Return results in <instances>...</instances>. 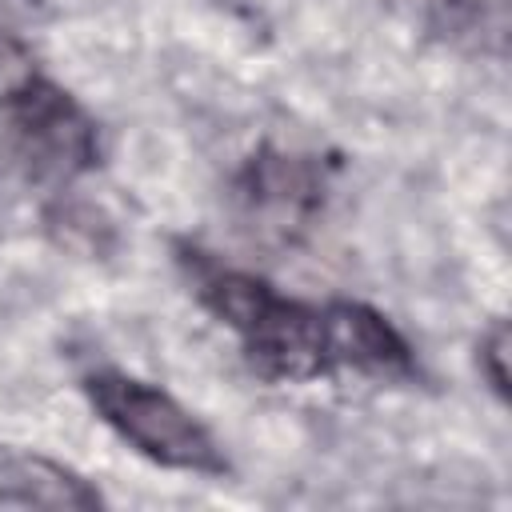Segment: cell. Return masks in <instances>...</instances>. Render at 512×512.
Segmentation results:
<instances>
[{
    "label": "cell",
    "mask_w": 512,
    "mask_h": 512,
    "mask_svg": "<svg viewBox=\"0 0 512 512\" xmlns=\"http://www.w3.org/2000/svg\"><path fill=\"white\" fill-rule=\"evenodd\" d=\"M60 236L68 240V244H80V236H84V248L88 252H100L104 244H100V236L108 232V224L100 220V212L96 208H88V204H76V208H68L64 216H60Z\"/></svg>",
    "instance_id": "8"
},
{
    "label": "cell",
    "mask_w": 512,
    "mask_h": 512,
    "mask_svg": "<svg viewBox=\"0 0 512 512\" xmlns=\"http://www.w3.org/2000/svg\"><path fill=\"white\" fill-rule=\"evenodd\" d=\"M320 332H324V356L328 364H344L372 376H400L412 368L408 344L400 332L372 308L340 300L320 308Z\"/></svg>",
    "instance_id": "5"
},
{
    "label": "cell",
    "mask_w": 512,
    "mask_h": 512,
    "mask_svg": "<svg viewBox=\"0 0 512 512\" xmlns=\"http://www.w3.org/2000/svg\"><path fill=\"white\" fill-rule=\"evenodd\" d=\"M0 500L20 508H96L100 492L64 464L44 456H12L0 464Z\"/></svg>",
    "instance_id": "6"
},
{
    "label": "cell",
    "mask_w": 512,
    "mask_h": 512,
    "mask_svg": "<svg viewBox=\"0 0 512 512\" xmlns=\"http://www.w3.org/2000/svg\"><path fill=\"white\" fill-rule=\"evenodd\" d=\"M88 396L108 428H116L140 456L176 468V472H224V456L208 428L192 420L164 388H152L124 372H96L88 380Z\"/></svg>",
    "instance_id": "2"
},
{
    "label": "cell",
    "mask_w": 512,
    "mask_h": 512,
    "mask_svg": "<svg viewBox=\"0 0 512 512\" xmlns=\"http://www.w3.org/2000/svg\"><path fill=\"white\" fill-rule=\"evenodd\" d=\"M204 304L244 340L256 368L284 380H312L328 368L320 308L284 300L272 284L248 272H208L200 280Z\"/></svg>",
    "instance_id": "1"
},
{
    "label": "cell",
    "mask_w": 512,
    "mask_h": 512,
    "mask_svg": "<svg viewBox=\"0 0 512 512\" xmlns=\"http://www.w3.org/2000/svg\"><path fill=\"white\" fill-rule=\"evenodd\" d=\"M32 84H36V64L28 48L16 36L0 32V104H16Z\"/></svg>",
    "instance_id": "7"
},
{
    "label": "cell",
    "mask_w": 512,
    "mask_h": 512,
    "mask_svg": "<svg viewBox=\"0 0 512 512\" xmlns=\"http://www.w3.org/2000/svg\"><path fill=\"white\" fill-rule=\"evenodd\" d=\"M480 368L492 380V388L504 396L508 392V328L496 324L484 340H480Z\"/></svg>",
    "instance_id": "9"
},
{
    "label": "cell",
    "mask_w": 512,
    "mask_h": 512,
    "mask_svg": "<svg viewBox=\"0 0 512 512\" xmlns=\"http://www.w3.org/2000/svg\"><path fill=\"white\" fill-rule=\"evenodd\" d=\"M236 196L252 228L268 236L296 232L324 200V176L312 160L292 152H260L236 180Z\"/></svg>",
    "instance_id": "4"
},
{
    "label": "cell",
    "mask_w": 512,
    "mask_h": 512,
    "mask_svg": "<svg viewBox=\"0 0 512 512\" xmlns=\"http://www.w3.org/2000/svg\"><path fill=\"white\" fill-rule=\"evenodd\" d=\"M16 156L36 180H72L96 164V124L60 88L36 80L12 104Z\"/></svg>",
    "instance_id": "3"
}]
</instances>
